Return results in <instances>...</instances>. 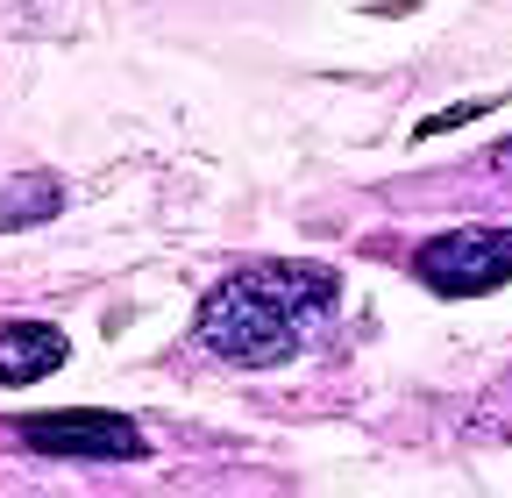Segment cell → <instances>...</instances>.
Returning <instances> with one entry per match:
<instances>
[{
    "label": "cell",
    "instance_id": "cell-1",
    "mask_svg": "<svg viewBox=\"0 0 512 498\" xmlns=\"http://www.w3.org/2000/svg\"><path fill=\"white\" fill-rule=\"evenodd\" d=\"M335 321V278L320 264H249L200 299V342L235 370L292 363Z\"/></svg>",
    "mask_w": 512,
    "mask_h": 498
},
{
    "label": "cell",
    "instance_id": "cell-2",
    "mask_svg": "<svg viewBox=\"0 0 512 498\" xmlns=\"http://www.w3.org/2000/svg\"><path fill=\"white\" fill-rule=\"evenodd\" d=\"M413 278L441 299H484L512 278V228H448L420 242Z\"/></svg>",
    "mask_w": 512,
    "mask_h": 498
},
{
    "label": "cell",
    "instance_id": "cell-3",
    "mask_svg": "<svg viewBox=\"0 0 512 498\" xmlns=\"http://www.w3.org/2000/svg\"><path fill=\"white\" fill-rule=\"evenodd\" d=\"M22 442L43 449V456H64V463H136V456H150L143 427L121 420V413H43V420H22Z\"/></svg>",
    "mask_w": 512,
    "mask_h": 498
},
{
    "label": "cell",
    "instance_id": "cell-4",
    "mask_svg": "<svg viewBox=\"0 0 512 498\" xmlns=\"http://www.w3.org/2000/svg\"><path fill=\"white\" fill-rule=\"evenodd\" d=\"M64 363V335L43 321H8L0 328V385H36Z\"/></svg>",
    "mask_w": 512,
    "mask_h": 498
},
{
    "label": "cell",
    "instance_id": "cell-5",
    "mask_svg": "<svg viewBox=\"0 0 512 498\" xmlns=\"http://www.w3.org/2000/svg\"><path fill=\"white\" fill-rule=\"evenodd\" d=\"M57 214V185L50 178H15V193L0 200V228H22V221H43Z\"/></svg>",
    "mask_w": 512,
    "mask_h": 498
},
{
    "label": "cell",
    "instance_id": "cell-6",
    "mask_svg": "<svg viewBox=\"0 0 512 498\" xmlns=\"http://www.w3.org/2000/svg\"><path fill=\"white\" fill-rule=\"evenodd\" d=\"M491 171H498V178H505V185H512V136H505V143H498V150H491Z\"/></svg>",
    "mask_w": 512,
    "mask_h": 498
}]
</instances>
